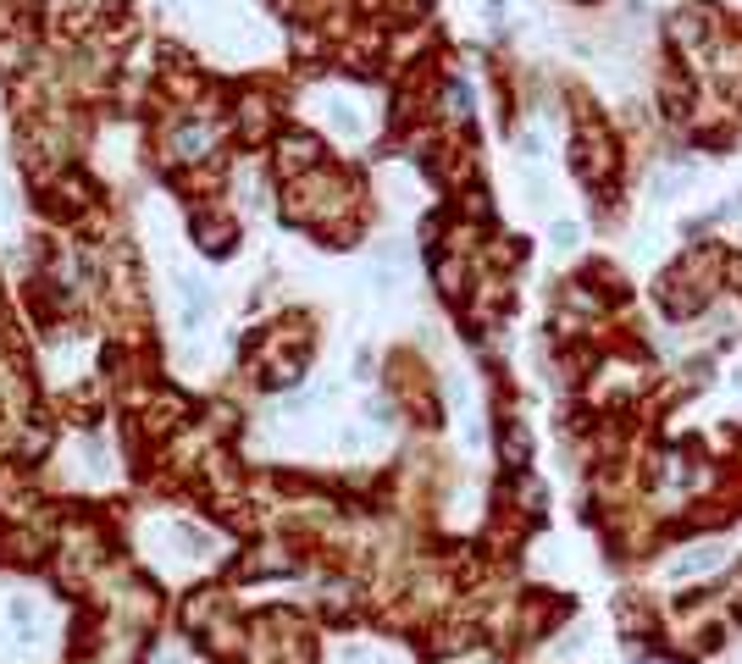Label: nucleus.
<instances>
[{
	"label": "nucleus",
	"mask_w": 742,
	"mask_h": 664,
	"mask_svg": "<svg viewBox=\"0 0 742 664\" xmlns=\"http://www.w3.org/2000/svg\"><path fill=\"white\" fill-rule=\"evenodd\" d=\"M205 144H211V128H184V133H173V150H178L184 161H189L195 150H205Z\"/></svg>",
	"instance_id": "f257e3e1"
},
{
	"label": "nucleus",
	"mask_w": 742,
	"mask_h": 664,
	"mask_svg": "<svg viewBox=\"0 0 742 664\" xmlns=\"http://www.w3.org/2000/svg\"><path fill=\"white\" fill-rule=\"evenodd\" d=\"M12 620L28 626V620H34V604H28V598H12Z\"/></svg>",
	"instance_id": "f03ea898"
}]
</instances>
